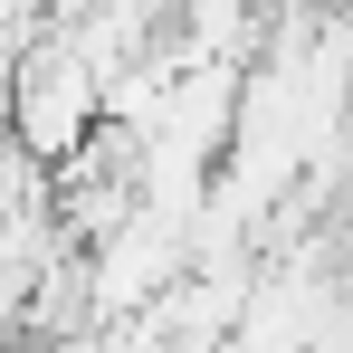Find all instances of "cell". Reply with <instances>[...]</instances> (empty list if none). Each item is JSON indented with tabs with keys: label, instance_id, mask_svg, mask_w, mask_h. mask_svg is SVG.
Returning a JSON list of instances; mask_svg holds the SVG:
<instances>
[{
	"label": "cell",
	"instance_id": "1",
	"mask_svg": "<svg viewBox=\"0 0 353 353\" xmlns=\"http://www.w3.org/2000/svg\"><path fill=\"white\" fill-rule=\"evenodd\" d=\"M10 134L29 163H77L96 134H105V67L86 58L67 29H48L19 77H10Z\"/></svg>",
	"mask_w": 353,
	"mask_h": 353
}]
</instances>
